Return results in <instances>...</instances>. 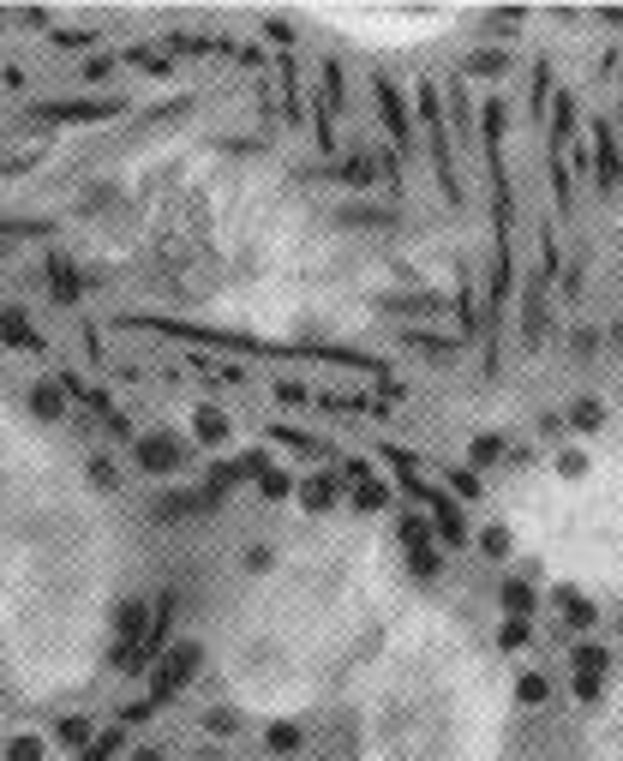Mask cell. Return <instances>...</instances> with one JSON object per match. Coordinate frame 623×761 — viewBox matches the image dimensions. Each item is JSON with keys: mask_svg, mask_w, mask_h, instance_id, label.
<instances>
[{"mask_svg": "<svg viewBox=\"0 0 623 761\" xmlns=\"http://www.w3.org/2000/svg\"><path fill=\"white\" fill-rule=\"evenodd\" d=\"M54 234L168 318L258 342L360 336L390 258L282 156L186 114L72 132L36 174Z\"/></svg>", "mask_w": 623, "mask_h": 761, "instance_id": "6da1fadb", "label": "cell"}, {"mask_svg": "<svg viewBox=\"0 0 623 761\" xmlns=\"http://www.w3.org/2000/svg\"><path fill=\"white\" fill-rule=\"evenodd\" d=\"M360 761H504L510 672L450 606L408 600L354 672Z\"/></svg>", "mask_w": 623, "mask_h": 761, "instance_id": "277c9868", "label": "cell"}, {"mask_svg": "<svg viewBox=\"0 0 623 761\" xmlns=\"http://www.w3.org/2000/svg\"><path fill=\"white\" fill-rule=\"evenodd\" d=\"M312 24L360 42V48H414V42H438L444 30H456L468 18V6H360V0H342V6H306Z\"/></svg>", "mask_w": 623, "mask_h": 761, "instance_id": "8992f818", "label": "cell"}, {"mask_svg": "<svg viewBox=\"0 0 623 761\" xmlns=\"http://www.w3.org/2000/svg\"><path fill=\"white\" fill-rule=\"evenodd\" d=\"M402 606L408 582L390 528L372 516H324L258 564L222 612V696L252 720H300L360 672Z\"/></svg>", "mask_w": 623, "mask_h": 761, "instance_id": "3957f363", "label": "cell"}, {"mask_svg": "<svg viewBox=\"0 0 623 761\" xmlns=\"http://www.w3.org/2000/svg\"><path fill=\"white\" fill-rule=\"evenodd\" d=\"M498 522L528 564L576 594H623V426L588 432L522 468Z\"/></svg>", "mask_w": 623, "mask_h": 761, "instance_id": "5b68a950", "label": "cell"}, {"mask_svg": "<svg viewBox=\"0 0 623 761\" xmlns=\"http://www.w3.org/2000/svg\"><path fill=\"white\" fill-rule=\"evenodd\" d=\"M120 600V534L78 462L0 402V660L30 696L96 678Z\"/></svg>", "mask_w": 623, "mask_h": 761, "instance_id": "7a4b0ae2", "label": "cell"}, {"mask_svg": "<svg viewBox=\"0 0 623 761\" xmlns=\"http://www.w3.org/2000/svg\"><path fill=\"white\" fill-rule=\"evenodd\" d=\"M582 761H623V672L612 678V690L600 696L594 708V726H588V756Z\"/></svg>", "mask_w": 623, "mask_h": 761, "instance_id": "52a82bcc", "label": "cell"}]
</instances>
